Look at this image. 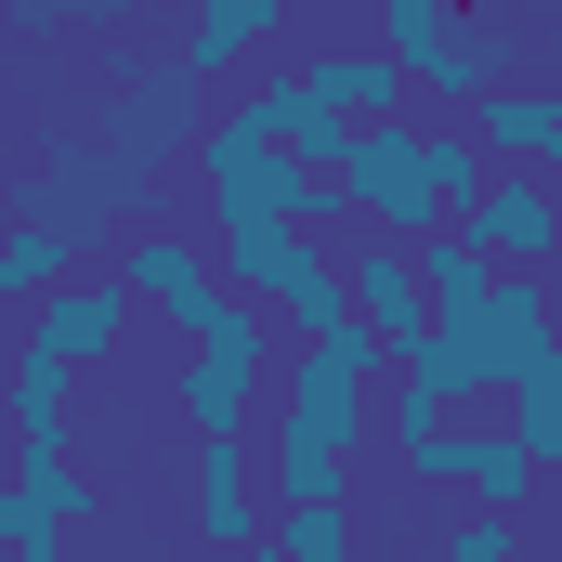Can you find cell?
<instances>
[{
	"label": "cell",
	"mask_w": 562,
	"mask_h": 562,
	"mask_svg": "<svg viewBox=\"0 0 562 562\" xmlns=\"http://www.w3.org/2000/svg\"><path fill=\"white\" fill-rule=\"evenodd\" d=\"M13 497H26V445H13V419H0V524H13Z\"/></svg>",
	"instance_id": "cell-18"
},
{
	"label": "cell",
	"mask_w": 562,
	"mask_h": 562,
	"mask_svg": "<svg viewBox=\"0 0 562 562\" xmlns=\"http://www.w3.org/2000/svg\"><path fill=\"white\" fill-rule=\"evenodd\" d=\"M340 276H353V327L406 367V340H431V276L406 236H340Z\"/></svg>",
	"instance_id": "cell-8"
},
{
	"label": "cell",
	"mask_w": 562,
	"mask_h": 562,
	"mask_svg": "<svg viewBox=\"0 0 562 562\" xmlns=\"http://www.w3.org/2000/svg\"><path fill=\"white\" fill-rule=\"evenodd\" d=\"M183 170L210 183V236H249V223H276V236H353L340 183H327V170H301V157L262 132V105H249V92H223V105H210V132H196Z\"/></svg>",
	"instance_id": "cell-1"
},
{
	"label": "cell",
	"mask_w": 562,
	"mask_h": 562,
	"mask_svg": "<svg viewBox=\"0 0 562 562\" xmlns=\"http://www.w3.org/2000/svg\"><path fill=\"white\" fill-rule=\"evenodd\" d=\"M419 484H445L458 510H510V524H524V510L550 497V471H537V445H524L510 419H458V431H445V458H431Z\"/></svg>",
	"instance_id": "cell-6"
},
{
	"label": "cell",
	"mask_w": 562,
	"mask_h": 562,
	"mask_svg": "<svg viewBox=\"0 0 562 562\" xmlns=\"http://www.w3.org/2000/svg\"><path fill=\"white\" fill-rule=\"evenodd\" d=\"M119 276H132V301H157L183 340H223V327L249 314V288L223 276V249H210V236H132V249H119Z\"/></svg>",
	"instance_id": "cell-5"
},
{
	"label": "cell",
	"mask_w": 562,
	"mask_h": 562,
	"mask_svg": "<svg viewBox=\"0 0 562 562\" xmlns=\"http://www.w3.org/2000/svg\"><path fill=\"white\" fill-rule=\"evenodd\" d=\"M471 144H484L497 170H537V183H562V79H497V92L471 105Z\"/></svg>",
	"instance_id": "cell-12"
},
{
	"label": "cell",
	"mask_w": 562,
	"mask_h": 562,
	"mask_svg": "<svg viewBox=\"0 0 562 562\" xmlns=\"http://www.w3.org/2000/svg\"><path fill=\"white\" fill-rule=\"evenodd\" d=\"M445 562H524V524L510 510H458L445 524Z\"/></svg>",
	"instance_id": "cell-16"
},
{
	"label": "cell",
	"mask_w": 562,
	"mask_h": 562,
	"mask_svg": "<svg viewBox=\"0 0 562 562\" xmlns=\"http://www.w3.org/2000/svg\"><path fill=\"white\" fill-rule=\"evenodd\" d=\"M431 132H445V119H419V105L380 119V132H353V157L327 170L340 210H353V236H406V249H419V236L458 223V210H445V170H431Z\"/></svg>",
	"instance_id": "cell-3"
},
{
	"label": "cell",
	"mask_w": 562,
	"mask_h": 562,
	"mask_svg": "<svg viewBox=\"0 0 562 562\" xmlns=\"http://www.w3.org/2000/svg\"><path fill=\"white\" fill-rule=\"evenodd\" d=\"M458 223L497 276H562V183H537V170H484V196Z\"/></svg>",
	"instance_id": "cell-7"
},
{
	"label": "cell",
	"mask_w": 562,
	"mask_h": 562,
	"mask_svg": "<svg viewBox=\"0 0 562 562\" xmlns=\"http://www.w3.org/2000/svg\"><path fill=\"white\" fill-rule=\"evenodd\" d=\"M223 562H288V550H276V537H249V550H223Z\"/></svg>",
	"instance_id": "cell-19"
},
{
	"label": "cell",
	"mask_w": 562,
	"mask_h": 562,
	"mask_svg": "<svg viewBox=\"0 0 562 562\" xmlns=\"http://www.w3.org/2000/svg\"><path fill=\"white\" fill-rule=\"evenodd\" d=\"M13 13H26V26H105L119 0H13Z\"/></svg>",
	"instance_id": "cell-17"
},
{
	"label": "cell",
	"mask_w": 562,
	"mask_h": 562,
	"mask_svg": "<svg viewBox=\"0 0 562 562\" xmlns=\"http://www.w3.org/2000/svg\"><path fill=\"white\" fill-rule=\"evenodd\" d=\"M288 13H301V0H196L170 66H183L196 92H223V79H249V66H262V53L288 40Z\"/></svg>",
	"instance_id": "cell-11"
},
{
	"label": "cell",
	"mask_w": 562,
	"mask_h": 562,
	"mask_svg": "<svg viewBox=\"0 0 562 562\" xmlns=\"http://www.w3.org/2000/svg\"><path fill=\"white\" fill-rule=\"evenodd\" d=\"M367 40L406 66V92L458 105V119L510 79V26H497V13H471V0H367Z\"/></svg>",
	"instance_id": "cell-2"
},
{
	"label": "cell",
	"mask_w": 562,
	"mask_h": 562,
	"mask_svg": "<svg viewBox=\"0 0 562 562\" xmlns=\"http://www.w3.org/2000/svg\"><path fill=\"white\" fill-rule=\"evenodd\" d=\"M419 276H431V314H471L497 288V262L471 249V223H445V236H419Z\"/></svg>",
	"instance_id": "cell-15"
},
{
	"label": "cell",
	"mask_w": 562,
	"mask_h": 562,
	"mask_svg": "<svg viewBox=\"0 0 562 562\" xmlns=\"http://www.w3.org/2000/svg\"><path fill=\"white\" fill-rule=\"evenodd\" d=\"M196 132H210V105H196V79H183V66L119 79V105H105V170H119V210H144V196H157V170H170V157H196Z\"/></svg>",
	"instance_id": "cell-4"
},
{
	"label": "cell",
	"mask_w": 562,
	"mask_h": 562,
	"mask_svg": "<svg viewBox=\"0 0 562 562\" xmlns=\"http://www.w3.org/2000/svg\"><path fill=\"white\" fill-rule=\"evenodd\" d=\"M66 276H92V236H66L53 210H13V223H0V340H13Z\"/></svg>",
	"instance_id": "cell-13"
},
{
	"label": "cell",
	"mask_w": 562,
	"mask_h": 562,
	"mask_svg": "<svg viewBox=\"0 0 562 562\" xmlns=\"http://www.w3.org/2000/svg\"><path fill=\"white\" fill-rule=\"evenodd\" d=\"M301 13H353V0H301Z\"/></svg>",
	"instance_id": "cell-20"
},
{
	"label": "cell",
	"mask_w": 562,
	"mask_h": 562,
	"mask_svg": "<svg viewBox=\"0 0 562 562\" xmlns=\"http://www.w3.org/2000/svg\"><path fill=\"white\" fill-rule=\"evenodd\" d=\"M132 314H144L132 276H119V262H92V276H66V288H53V301L13 327V340H40V353H66V367H105V353L132 340Z\"/></svg>",
	"instance_id": "cell-10"
},
{
	"label": "cell",
	"mask_w": 562,
	"mask_h": 562,
	"mask_svg": "<svg viewBox=\"0 0 562 562\" xmlns=\"http://www.w3.org/2000/svg\"><path fill=\"white\" fill-rule=\"evenodd\" d=\"M79 380L92 367H66L40 340H0V419H13L26 458H79Z\"/></svg>",
	"instance_id": "cell-9"
},
{
	"label": "cell",
	"mask_w": 562,
	"mask_h": 562,
	"mask_svg": "<svg viewBox=\"0 0 562 562\" xmlns=\"http://www.w3.org/2000/svg\"><path fill=\"white\" fill-rule=\"evenodd\" d=\"M183 510H196L210 550L276 537V524H262V458H249V431H210V445H196V497H183Z\"/></svg>",
	"instance_id": "cell-14"
}]
</instances>
